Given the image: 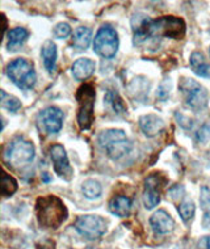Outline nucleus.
<instances>
[{"label": "nucleus", "instance_id": "obj_13", "mask_svg": "<svg viewBox=\"0 0 210 249\" xmlns=\"http://www.w3.org/2000/svg\"><path fill=\"white\" fill-rule=\"evenodd\" d=\"M150 21L151 18L146 16L145 13L133 15L130 25H132V30H133L134 45H141V43L150 38V36H149V24H150Z\"/></svg>", "mask_w": 210, "mask_h": 249}, {"label": "nucleus", "instance_id": "obj_11", "mask_svg": "<svg viewBox=\"0 0 210 249\" xmlns=\"http://www.w3.org/2000/svg\"><path fill=\"white\" fill-rule=\"evenodd\" d=\"M166 184V178L159 173H153L145 180V190H143V203L147 210L158 206L160 202V193Z\"/></svg>", "mask_w": 210, "mask_h": 249}, {"label": "nucleus", "instance_id": "obj_19", "mask_svg": "<svg viewBox=\"0 0 210 249\" xmlns=\"http://www.w3.org/2000/svg\"><path fill=\"white\" fill-rule=\"evenodd\" d=\"M191 67L196 75L201 77H210V65L206 62L204 54L200 52L192 53L191 55Z\"/></svg>", "mask_w": 210, "mask_h": 249}, {"label": "nucleus", "instance_id": "obj_15", "mask_svg": "<svg viewBox=\"0 0 210 249\" xmlns=\"http://www.w3.org/2000/svg\"><path fill=\"white\" fill-rule=\"evenodd\" d=\"M139 127L146 137L153 138L164 129V121L155 114H145L139 118Z\"/></svg>", "mask_w": 210, "mask_h": 249}, {"label": "nucleus", "instance_id": "obj_35", "mask_svg": "<svg viewBox=\"0 0 210 249\" xmlns=\"http://www.w3.org/2000/svg\"><path fill=\"white\" fill-rule=\"evenodd\" d=\"M209 50H210V49H209Z\"/></svg>", "mask_w": 210, "mask_h": 249}, {"label": "nucleus", "instance_id": "obj_25", "mask_svg": "<svg viewBox=\"0 0 210 249\" xmlns=\"http://www.w3.org/2000/svg\"><path fill=\"white\" fill-rule=\"evenodd\" d=\"M177 211H179V215L181 216V219L184 220V222H188V220L193 218L194 211H196V206H194V203H193L191 198H185L184 201L177 206Z\"/></svg>", "mask_w": 210, "mask_h": 249}, {"label": "nucleus", "instance_id": "obj_31", "mask_svg": "<svg viewBox=\"0 0 210 249\" xmlns=\"http://www.w3.org/2000/svg\"><path fill=\"white\" fill-rule=\"evenodd\" d=\"M202 224H204V227L209 228V230H210V209L205 210V214H204V219H202Z\"/></svg>", "mask_w": 210, "mask_h": 249}, {"label": "nucleus", "instance_id": "obj_26", "mask_svg": "<svg viewBox=\"0 0 210 249\" xmlns=\"http://www.w3.org/2000/svg\"><path fill=\"white\" fill-rule=\"evenodd\" d=\"M0 95H1V107H4V109L13 113L18 112L19 109L21 107V103H20V100L18 97L8 95L5 90H1Z\"/></svg>", "mask_w": 210, "mask_h": 249}, {"label": "nucleus", "instance_id": "obj_27", "mask_svg": "<svg viewBox=\"0 0 210 249\" xmlns=\"http://www.w3.org/2000/svg\"><path fill=\"white\" fill-rule=\"evenodd\" d=\"M53 33L56 36L57 38H66V37H69L70 33H71V28L67 22H59V24H57L54 30H53Z\"/></svg>", "mask_w": 210, "mask_h": 249}, {"label": "nucleus", "instance_id": "obj_3", "mask_svg": "<svg viewBox=\"0 0 210 249\" xmlns=\"http://www.w3.org/2000/svg\"><path fill=\"white\" fill-rule=\"evenodd\" d=\"M99 143L113 160H120L132 151V142L128 139L124 130H105L99 135Z\"/></svg>", "mask_w": 210, "mask_h": 249}, {"label": "nucleus", "instance_id": "obj_10", "mask_svg": "<svg viewBox=\"0 0 210 249\" xmlns=\"http://www.w3.org/2000/svg\"><path fill=\"white\" fill-rule=\"evenodd\" d=\"M63 112L59 107H49L38 113L36 124L38 127L39 133L45 135L59 133L63 126Z\"/></svg>", "mask_w": 210, "mask_h": 249}, {"label": "nucleus", "instance_id": "obj_32", "mask_svg": "<svg viewBox=\"0 0 210 249\" xmlns=\"http://www.w3.org/2000/svg\"><path fill=\"white\" fill-rule=\"evenodd\" d=\"M37 249H56L54 248V243L53 241H43L37 245Z\"/></svg>", "mask_w": 210, "mask_h": 249}, {"label": "nucleus", "instance_id": "obj_33", "mask_svg": "<svg viewBox=\"0 0 210 249\" xmlns=\"http://www.w3.org/2000/svg\"><path fill=\"white\" fill-rule=\"evenodd\" d=\"M200 247H202V249H210V236H205L200 241Z\"/></svg>", "mask_w": 210, "mask_h": 249}, {"label": "nucleus", "instance_id": "obj_30", "mask_svg": "<svg viewBox=\"0 0 210 249\" xmlns=\"http://www.w3.org/2000/svg\"><path fill=\"white\" fill-rule=\"evenodd\" d=\"M183 194H184V189H183V186H179V185H176L173 186L171 190H170V197L171 198H181L183 197Z\"/></svg>", "mask_w": 210, "mask_h": 249}, {"label": "nucleus", "instance_id": "obj_12", "mask_svg": "<svg viewBox=\"0 0 210 249\" xmlns=\"http://www.w3.org/2000/svg\"><path fill=\"white\" fill-rule=\"evenodd\" d=\"M49 152H50V159H52L57 175L64 180H70L73 176V169H71L69 158H67V154H66L63 146L62 144H53L49 148Z\"/></svg>", "mask_w": 210, "mask_h": 249}, {"label": "nucleus", "instance_id": "obj_21", "mask_svg": "<svg viewBox=\"0 0 210 249\" xmlns=\"http://www.w3.org/2000/svg\"><path fill=\"white\" fill-rule=\"evenodd\" d=\"M92 38V30L87 26L77 28L73 35V46L77 50H86L91 43Z\"/></svg>", "mask_w": 210, "mask_h": 249}, {"label": "nucleus", "instance_id": "obj_24", "mask_svg": "<svg viewBox=\"0 0 210 249\" xmlns=\"http://www.w3.org/2000/svg\"><path fill=\"white\" fill-rule=\"evenodd\" d=\"M18 190V182L12 176L3 171L1 175V196L3 197H11Z\"/></svg>", "mask_w": 210, "mask_h": 249}, {"label": "nucleus", "instance_id": "obj_8", "mask_svg": "<svg viewBox=\"0 0 210 249\" xmlns=\"http://www.w3.org/2000/svg\"><path fill=\"white\" fill-rule=\"evenodd\" d=\"M118 45H120L118 35L116 30L109 25L101 26L97 35L95 36L94 50L101 58L112 59L117 54Z\"/></svg>", "mask_w": 210, "mask_h": 249}, {"label": "nucleus", "instance_id": "obj_29", "mask_svg": "<svg viewBox=\"0 0 210 249\" xmlns=\"http://www.w3.org/2000/svg\"><path fill=\"white\" fill-rule=\"evenodd\" d=\"M210 138V124H204L196 134V141L200 143H205Z\"/></svg>", "mask_w": 210, "mask_h": 249}, {"label": "nucleus", "instance_id": "obj_17", "mask_svg": "<svg viewBox=\"0 0 210 249\" xmlns=\"http://www.w3.org/2000/svg\"><path fill=\"white\" fill-rule=\"evenodd\" d=\"M132 206H133L132 198L126 197V196H115L109 201V211L120 218L129 216L130 211H132Z\"/></svg>", "mask_w": 210, "mask_h": 249}, {"label": "nucleus", "instance_id": "obj_22", "mask_svg": "<svg viewBox=\"0 0 210 249\" xmlns=\"http://www.w3.org/2000/svg\"><path fill=\"white\" fill-rule=\"evenodd\" d=\"M104 104L112 107V109L117 114H125L126 113V107H125L124 101H122L121 96L118 95V92H116V90H108L107 95H105V99H104Z\"/></svg>", "mask_w": 210, "mask_h": 249}, {"label": "nucleus", "instance_id": "obj_4", "mask_svg": "<svg viewBox=\"0 0 210 249\" xmlns=\"http://www.w3.org/2000/svg\"><path fill=\"white\" fill-rule=\"evenodd\" d=\"M95 100H96V89L94 84L87 83L77 89V124L80 130H88L94 122Z\"/></svg>", "mask_w": 210, "mask_h": 249}, {"label": "nucleus", "instance_id": "obj_18", "mask_svg": "<svg viewBox=\"0 0 210 249\" xmlns=\"http://www.w3.org/2000/svg\"><path fill=\"white\" fill-rule=\"evenodd\" d=\"M41 55H42L43 65H45V69L47 70L49 73L56 72L57 67V46L56 43L47 39L45 41L42 45V49H41Z\"/></svg>", "mask_w": 210, "mask_h": 249}, {"label": "nucleus", "instance_id": "obj_28", "mask_svg": "<svg viewBox=\"0 0 210 249\" xmlns=\"http://www.w3.org/2000/svg\"><path fill=\"white\" fill-rule=\"evenodd\" d=\"M170 89H171V82L170 80H164L160 87H159L158 92H156V97L160 100H166L170 95Z\"/></svg>", "mask_w": 210, "mask_h": 249}, {"label": "nucleus", "instance_id": "obj_14", "mask_svg": "<svg viewBox=\"0 0 210 249\" xmlns=\"http://www.w3.org/2000/svg\"><path fill=\"white\" fill-rule=\"evenodd\" d=\"M150 224L156 235H167L173 231L175 220L166 210H158L150 218Z\"/></svg>", "mask_w": 210, "mask_h": 249}, {"label": "nucleus", "instance_id": "obj_2", "mask_svg": "<svg viewBox=\"0 0 210 249\" xmlns=\"http://www.w3.org/2000/svg\"><path fill=\"white\" fill-rule=\"evenodd\" d=\"M35 159V146L24 137H18L8 143L4 151V161L11 168H22Z\"/></svg>", "mask_w": 210, "mask_h": 249}, {"label": "nucleus", "instance_id": "obj_20", "mask_svg": "<svg viewBox=\"0 0 210 249\" xmlns=\"http://www.w3.org/2000/svg\"><path fill=\"white\" fill-rule=\"evenodd\" d=\"M28 37H29V32L25 28H15V29H11L7 33V38H8L7 48H8V50H18L20 46H22L25 43Z\"/></svg>", "mask_w": 210, "mask_h": 249}, {"label": "nucleus", "instance_id": "obj_6", "mask_svg": "<svg viewBox=\"0 0 210 249\" xmlns=\"http://www.w3.org/2000/svg\"><path fill=\"white\" fill-rule=\"evenodd\" d=\"M7 76L11 79V82L18 86L20 89H30L36 84V71L33 63L25 58H18L8 63L5 69Z\"/></svg>", "mask_w": 210, "mask_h": 249}, {"label": "nucleus", "instance_id": "obj_7", "mask_svg": "<svg viewBox=\"0 0 210 249\" xmlns=\"http://www.w3.org/2000/svg\"><path fill=\"white\" fill-rule=\"evenodd\" d=\"M180 92L185 104L193 110H202L208 107V90L193 79L183 77L180 80Z\"/></svg>", "mask_w": 210, "mask_h": 249}, {"label": "nucleus", "instance_id": "obj_34", "mask_svg": "<svg viewBox=\"0 0 210 249\" xmlns=\"http://www.w3.org/2000/svg\"><path fill=\"white\" fill-rule=\"evenodd\" d=\"M90 249H94V248H90Z\"/></svg>", "mask_w": 210, "mask_h": 249}, {"label": "nucleus", "instance_id": "obj_16", "mask_svg": "<svg viewBox=\"0 0 210 249\" xmlns=\"http://www.w3.org/2000/svg\"><path fill=\"white\" fill-rule=\"evenodd\" d=\"M95 70H96V63L94 60L90 59V58H80L74 62L73 67H71V72H73V76L79 80V82H83L88 77H91L94 75Z\"/></svg>", "mask_w": 210, "mask_h": 249}, {"label": "nucleus", "instance_id": "obj_5", "mask_svg": "<svg viewBox=\"0 0 210 249\" xmlns=\"http://www.w3.org/2000/svg\"><path fill=\"white\" fill-rule=\"evenodd\" d=\"M185 22L176 16H162L151 20L149 24V36L151 37H166L172 39H183L185 36Z\"/></svg>", "mask_w": 210, "mask_h": 249}, {"label": "nucleus", "instance_id": "obj_9", "mask_svg": "<svg viewBox=\"0 0 210 249\" xmlns=\"http://www.w3.org/2000/svg\"><path fill=\"white\" fill-rule=\"evenodd\" d=\"M75 230L88 240H97L107 232V220L99 215H82L75 220Z\"/></svg>", "mask_w": 210, "mask_h": 249}, {"label": "nucleus", "instance_id": "obj_23", "mask_svg": "<svg viewBox=\"0 0 210 249\" xmlns=\"http://www.w3.org/2000/svg\"><path fill=\"white\" fill-rule=\"evenodd\" d=\"M101 185L99 181L96 180H86L82 185V192L84 194V197L88 199H95V198H99L101 194Z\"/></svg>", "mask_w": 210, "mask_h": 249}, {"label": "nucleus", "instance_id": "obj_1", "mask_svg": "<svg viewBox=\"0 0 210 249\" xmlns=\"http://www.w3.org/2000/svg\"><path fill=\"white\" fill-rule=\"evenodd\" d=\"M67 209L63 201L57 196H43L36 201V216L41 227L57 230L67 219Z\"/></svg>", "mask_w": 210, "mask_h": 249}]
</instances>
